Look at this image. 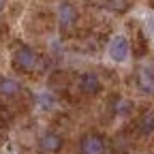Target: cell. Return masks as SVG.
Listing matches in <instances>:
<instances>
[{
	"label": "cell",
	"instance_id": "5",
	"mask_svg": "<svg viewBox=\"0 0 154 154\" xmlns=\"http://www.w3.org/2000/svg\"><path fill=\"white\" fill-rule=\"evenodd\" d=\"M75 19H77L75 7L69 5V2H62L60 9H58V22H60V28H62V30H69V28L75 24Z\"/></svg>",
	"mask_w": 154,
	"mask_h": 154
},
{
	"label": "cell",
	"instance_id": "10",
	"mask_svg": "<svg viewBox=\"0 0 154 154\" xmlns=\"http://www.w3.org/2000/svg\"><path fill=\"white\" fill-rule=\"evenodd\" d=\"M139 131L143 135H150L154 131V111H146L141 116V120H139Z\"/></svg>",
	"mask_w": 154,
	"mask_h": 154
},
{
	"label": "cell",
	"instance_id": "9",
	"mask_svg": "<svg viewBox=\"0 0 154 154\" xmlns=\"http://www.w3.org/2000/svg\"><path fill=\"white\" fill-rule=\"evenodd\" d=\"M54 103H56V99L51 96V92H38V94H36V107H38V109L47 111V109L54 107Z\"/></svg>",
	"mask_w": 154,
	"mask_h": 154
},
{
	"label": "cell",
	"instance_id": "8",
	"mask_svg": "<svg viewBox=\"0 0 154 154\" xmlns=\"http://www.w3.org/2000/svg\"><path fill=\"white\" fill-rule=\"evenodd\" d=\"M60 146H62V137L58 133H45L41 137V150L45 152H56Z\"/></svg>",
	"mask_w": 154,
	"mask_h": 154
},
{
	"label": "cell",
	"instance_id": "13",
	"mask_svg": "<svg viewBox=\"0 0 154 154\" xmlns=\"http://www.w3.org/2000/svg\"><path fill=\"white\" fill-rule=\"evenodd\" d=\"M5 7H7V0H0V11H2Z\"/></svg>",
	"mask_w": 154,
	"mask_h": 154
},
{
	"label": "cell",
	"instance_id": "1",
	"mask_svg": "<svg viewBox=\"0 0 154 154\" xmlns=\"http://www.w3.org/2000/svg\"><path fill=\"white\" fill-rule=\"evenodd\" d=\"M15 64H17L19 71H34L38 66V56H36L34 49L24 45V47H19L15 51Z\"/></svg>",
	"mask_w": 154,
	"mask_h": 154
},
{
	"label": "cell",
	"instance_id": "4",
	"mask_svg": "<svg viewBox=\"0 0 154 154\" xmlns=\"http://www.w3.org/2000/svg\"><path fill=\"white\" fill-rule=\"evenodd\" d=\"M77 88H79V92H84V94H96L99 92V88H101V79H99V75L96 73H84L82 77H79V82H77Z\"/></svg>",
	"mask_w": 154,
	"mask_h": 154
},
{
	"label": "cell",
	"instance_id": "3",
	"mask_svg": "<svg viewBox=\"0 0 154 154\" xmlns=\"http://www.w3.org/2000/svg\"><path fill=\"white\" fill-rule=\"evenodd\" d=\"M82 154H107V146L99 135H88L82 141Z\"/></svg>",
	"mask_w": 154,
	"mask_h": 154
},
{
	"label": "cell",
	"instance_id": "2",
	"mask_svg": "<svg viewBox=\"0 0 154 154\" xmlns=\"http://www.w3.org/2000/svg\"><path fill=\"white\" fill-rule=\"evenodd\" d=\"M107 54H109V58L113 62H124L128 58V41H126V36H113L109 41Z\"/></svg>",
	"mask_w": 154,
	"mask_h": 154
},
{
	"label": "cell",
	"instance_id": "7",
	"mask_svg": "<svg viewBox=\"0 0 154 154\" xmlns=\"http://www.w3.org/2000/svg\"><path fill=\"white\" fill-rule=\"evenodd\" d=\"M22 86L15 77H0V94L2 96H17Z\"/></svg>",
	"mask_w": 154,
	"mask_h": 154
},
{
	"label": "cell",
	"instance_id": "11",
	"mask_svg": "<svg viewBox=\"0 0 154 154\" xmlns=\"http://www.w3.org/2000/svg\"><path fill=\"white\" fill-rule=\"evenodd\" d=\"M107 9H116V11H124L126 9V2L124 0H109V7Z\"/></svg>",
	"mask_w": 154,
	"mask_h": 154
},
{
	"label": "cell",
	"instance_id": "12",
	"mask_svg": "<svg viewBox=\"0 0 154 154\" xmlns=\"http://www.w3.org/2000/svg\"><path fill=\"white\" fill-rule=\"evenodd\" d=\"M133 109V103H128V101H122L120 103V113H128Z\"/></svg>",
	"mask_w": 154,
	"mask_h": 154
},
{
	"label": "cell",
	"instance_id": "6",
	"mask_svg": "<svg viewBox=\"0 0 154 154\" xmlns=\"http://www.w3.org/2000/svg\"><path fill=\"white\" fill-rule=\"evenodd\" d=\"M137 86H139V90L146 92V94L154 92V73H152V69L143 66V69L139 71V75H137Z\"/></svg>",
	"mask_w": 154,
	"mask_h": 154
}]
</instances>
